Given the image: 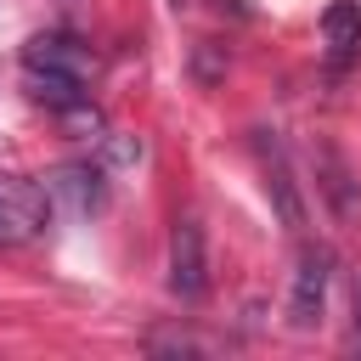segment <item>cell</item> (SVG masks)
I'll return each instance as SVG.
<instances>
[{
  "label": "cell",
  "instance_id": "cell-8",
  "mask_svg": "<svg viewBox=\"0 0 361 361\" xmlns=\"http://www.w3.org/2000/svg\"><path fill=\"white\" fill-rule=\"evenodd\" d=\"M28 96L45 102L51 113H68L85 102V79H62V73H28Z\"/></svg>",
  "mask_w": 361,
  "mask_h": 361
},
{
  "label": "cell",
  "instance_id": "cell-6",
  "mask_svg": "<svg viewBox=\"0 0 361 361\" xmlns=\"http://www.w3.org/2000/svg\"><path fill=\"white\" fill-rule=\"evenodd\" d=\"M45 197H51V209L96 214L102 197H107V186H102V169H90V164H62V169L45 180Z\"/></svg>",
  "mask_w": 361,
  "mask_h": 361
},
{
  "label": "cell",
  "instance_id": "cell-7",
  "mask_svg": "<svg viewBox=\"0 0 361 361\" xmlns=\"http://www.w3.org/2000/svg\"><path fill=\"white\" fill-rule=\"evenodd\" d=\"M322 34H327V62L344 68L355 51H361V6L355 0H333L322 11Z\"/></svg>",
  "mask_w": 361,
  "mask_h": 361
},
{
  "label": "cell",
  "instance_id": "cell-5",
  "mask_svg": "<svg viewBox=\"0 0 361 361\" xmlns=\"http://www.w3.org/2000/svg\"><path fill=\"white\" fill-rule=\"evenodd\" d=\"M259 164H265V192H271V203H276L282 226H288V231H305V197H299V186H293L288 152H282L265 130H259Z\"/></svg>",
  "mask_w": 361,
  "mask_h": 361
},
{
  "label": "cell",
  "instance_id": "cell-2",
  "mask_svg": "<svg viewBox=\"0 0 361 361\" xmlns=\"http://www.w3.org/2000/svg\"><path fill=\"white\" fill-rule=\"evenodd\" d=\"M169 293L203 299L209 293V254H203V220L186 214L169 231Z\"/></svg>",
  "mask_w": 361,
  "mask_h": 361
},
{
  "label": "cell",
  "instance_id": "cell-10",
  "mask_svg": "<svg viewBox=\"0 0 361 361\" xmlns=\"http://www.w3.org/2000/svg\"><path fill=\"white\" fill-rule=\"evenodd\" d=\"M355 350H361V288H355Z\"/></svg>",
  "mask_w": 361,
  "mask_h": 361
},
{
  "label": "cell",
  "instance_id": "cell-9",
  "mask_svg": "<svg viewBox=\"0 0 361 361\" xmlns=\"http://www.w3.org/2000/svg\"><path fill=\"white\" fill-rule=\"evenodd\" d=\"M322 192L333 197V214H338V220H355V214H361V192L350 186V169H344L333 152H327V180H322Z\"/></svg>",
  "mask_w": 361,
  "mask_h": 361
},
{
  "label": "cell",
  "instance_id": "cell-1",
  "mask_svg": "<svg viewBox=\"0 0 361 361\" xmlns=\"http://www.w3.org/2000/svg\"><path fill=\"white\" fill-rule=\"evenodd\" d=\"M51 220V197L39 180L23 175H0V248H23L45 231Z\"/></svg>",
  "mask_w": 361,
  "mask_h": 361
},
{
  "label": "cell",
  "instance_id": "cell-4",
  "mask_svg": "<svg viewBox=\"0 0 361 361\" xmlns=\"http://www.w3.org/2000/svg\"><path fill=\"white\" fill-rule=\"evenodd\" d=\"M333 259H327V248H305L299 254V271H293V293H288V322L293 327H310L316 316H322V305H327V271Z\"/></svg>",
  "mask_w": 361,
  "mask_h": 361
},
{
  "label": "cell",
  "instance_id": "cell-3",
  "mask_svg": "<svg viewBox=\"0 0 361 361\" xmlns=\"http://www.w3.org/2000/svg\"><path fill=\"white\" fill-rule=\"evenodd\" d=\"M23 73H62V79H90L96 73V56L68 39V34H34L23 45Z\"/></svg>",
  "mask_w": 361,
  "mask_h": 361
}]
</instances>
